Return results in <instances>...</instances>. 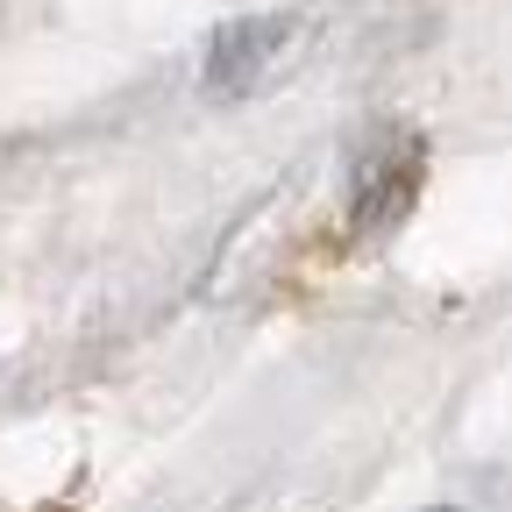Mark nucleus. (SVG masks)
<instances>
[{"mask_svg": "<svg viewBox=\"0 0 512 512\" xmlns=\"http://www.w3.org/2000/svg\"><path fill=\"white\" fill-rule=\"evenodd\" d=\"M285 43H292V15H235V22H221L214 43H207L200 86L214 100H249L256 86H264V72L278 64Z\"/></svg>", "mask_w": 512, "mask_h": 512, "instance_id": "obj_1", "label": "nucleus"}, {"mask_svg": "<svg viewBox=\"0 0 512 512\" xmlns=\"http://www.w3.org/2000/svg\"><path fill=\"white\" fill-rule=\"evenodd\" d=\"M413 192H420V143H392V150H377L363 164L356 200H349V221L356 228H392V221H406Z\"/></svg>", "mask_w": 512, "mask_h": 512, "instance_id": "obj_2", "label": "nucleus"}]
</instances>
